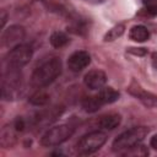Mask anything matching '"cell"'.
<instances>
[{"mask_svg": "<svg viewBox=\"0 0 157 157\" xmlns=\"http://www.w3.org/2000/svg\"><path fill=\"white\" fill-rule=\"evenodd\" d=\"M61 60L59 58H50L37 66L31 76V82L36 87H45L50 85L61 74Z\"/></svg>", "mask_w": 157, "mask_h": 157, "instance_id": "6da1fadb", "label": "cell"}, {"mask_svg": "<svg viewBox=\"0 0 157 157\" xmlns=\"http://www.w3.org/2000/svg\"><path fill=\"white\" fill-rule=\"evenodd\" d=\"M147 134H148V129L145 126L131 128V129H129V130H126V131H124L117 136V139L113 141L112 148L114 152L123 153L124 151L134 147L135 145L141 144Z\"/></svg>", "mask_w": 157, "mask_h": 157, "instance_id": "7a4b0ae2", "label": "cell"}, {"mask_svg": "<svg viewBox=\"0 0 157 157\" xmlns=\"http://www.w3.org/2000/svg\"><path fill=\"white\" fill-rule=\"evenodd\" d=\"M22 91V77L20 74V69H10L2 74L1 78V96L6 101L17 99L21 96Z\"/></svg>", "mask_w": 157, "mask_h": 157, "instance_id": "3957f363", "label": "cell"}, {"mask_svg": "<svg viewBox=\"0 0 157 157\" xmlns=\"http://www.w3.org/2000/svg\"><path fill=\"white\" fill-rule=\"evenodd\" d=\"M107 141V135L103 131H91L86 135H83L77 145H76V150L77 153L81 156H88L92 155L94 152H97Z\"/></svg>", "mask_w": 157, "mask_h": 157, "instance_id": "277c9868", "label": "cell"}, {"mask_svg": "<svg viewBox=\"0 0 157 157\" xmlns=\"http://www.w3.org/2000/svg\"><path fill=\"white\" fill-rule=\"evenodd\" d=\"M74 134V128L66 124L56 125L48 129L43 136L40 137V145L45 147H54L59 146L66 140H69Z\"/></svg>", "mask_w": 157, "mask_h": 157, "instance_id": "5b68a950", "label": "cell"}, {"mask_svg": "<svg viewBox=\"0 0 157 157\" xmlns=\"http://www.w3.org/2000/svg\"><path fill=\"white\" fill-rule=\"evenodd\" d=\"M33 55V48L31 44L20 43L16 47L11 48L6 56V67L10 69H21L29 63Z\"/></svg>", "mask_w": 157, "mask_h": 157, "instance_id": "8992f818", "label": "cell"}, {"mask_svg": "<svg viewBox=\"0 0 157 157\" xmlns=\"http://www.w3.org/2000/svg\"><path fill=\"white\" fill-rule=\"evenodd\" d=\"M25 28L20 25H12L7 27L1 34V45L4 48H13L25 38Z\"/></svg>", "mask_w": 157, "mask_h": 157, "instance_id": "52a82bcc", "label": "cell"}, {"mask_svg": "<svg viewBox=\"0 0 157 157\" xmlns=\"http://www.w3.org/2000/svg\"><path fill=\"white\" fill-rule=\"evenodd\" d=\"M90 63H91V55L85 50L74 52L67 59V66L74 72H78L83 70L90 65Z\"/></svg>", "mask_w": 157, "mask_h": 157, "instance_id": "ba28073f", "label": "cell"}, {"mask_svg": "<svg viewBox=\"0 0 157 157\" xmlns=\"http://www.w3.org/2000/svg\"><path fill=\"white\" fill-rule=\"evenodd\" d=\"M128 90H129L130 94L136 97L144 105H146V107H156L157 105V96L142 90L135 81L131 82V85L129 86Z\"/></svg>", "mask_w": 157, "mask_h": 157, "instance_id": "9c48e42d", "label": "cell"}, {"mask_svg": "<svg viewBox=\"0 0 157 157\" xmlns=\"http://www.w3.org/2000/svg\"><path fill=\"white\" fill-rule=\"evenodd\" d=\"M83 82L90 90H101L107 82V75L102 70H91L85 75Z\"/></svg>", "mask_w": 157, "mask_h": 157, "instance_id": "30bf717a", "label": "cell"}, {"mask_svg": "<svg viewBox=\"0 0 157 157\" xmlns=\"http://www.w3.org/2000/svg\"><path fill=\"white\" fill-rule=\"evenodd\" d=\"M63 107H53L48 110H44L42 113H38L33 120L34 125H38V126H44V125H48L50 124L52 121L56 120V118H59V115L63 113Z\"/></svg>", "mask_w": 157, "mask_h": 157, "instance_id": "8fae6325", "label": "cell"}, {"mask_svg": "<svg viewBox=\"0 0 157 157\" xmlns=\"http://www.w3.org/2000/svg\"><path fill=\"white\" fill-rule=\"evenodd\" d=\"M120 123H121V117L117 113H110V114L103 115L98 120L99 128H102L104 130H114L115 128H118L120 125Z\"/></svg>", "mask_w": 157, "mask_h": 157, "instance_id": "7c38bea8", "label": "cell"}, {"mask_svg": "<svg viewBox=\"0 0 157 157\" xmlns=\"http://www.w3.org/2000/svg\"><path fill=\"white\" fill-rule=\"evenodd\" d=\"M119 92L115 91L113 87H102L99 90V92L97 93V97L99 98V101L102 102V104H110V103H114L119 99Z\"/></svg>", "mask_w": 157, "mask_h": 157, "instance_id": "4fadbf2b", "label": "cell"}, {"mask_svg": "<svg viewBox=\"0 0 157 157\" xmlns=\"http://www.w3.org/2000/svg\"><path fill=\"white\" fill-rule=\"evenodd\" d=\"M129 37H130V39H132L135 42H145L150 38V32L145 26L137 25V26L131 27V29L129 32Z\"/></svg>", "mask_w": 157, "mask_h": 157, "instance_id": "5bb4252c", "label": "cell"}, {"mask_svg": "<svg viewBox=\"0 0 157 157\" xmlns=\"http://www.w3.org/2000/svg\"><path fill=\"white\" fill-rule=\"evenodd\" d=\"M50 101V96L48 92L43 91V90H38L36 91L33 94L29 96L28 98V102L32 104V105H37V107H43L45 104H48Z\"/></svg>", "mask_w": 157, "mask_h": 157, "instance_id": "9a60e30c", "label": "cell"}, {"mask_svg": "<svg viewBox=\"0 0 157 157\" xmlns=\"http://www.w3.org/2000/svg\"><path fill=\"white\" fill-rule=\"evenodd\" d=\"M102 102L99 101V98L96 96H91V97H86L83 101H82V108L85 112L87 113H94L97 112L101 107H102Z\"/></svg>", "mask_w": 157, "mask_h": 157, "instance_id": "2e32d148", "label": "cell"}, {"mask_svg": "<svg viewBox=\"0 0 157 157\" xmlns=\"http://www.w3.org/2000/svg\"><path fill=\"white\" fill-rule=\"evenodd\" d=\"M124 31H125V26L123 23H118L114 27H112L110 29H108V32L103 37V40L104 42H113V40L118 39L119 37H121Z\"/></svg>", "mask_w": 157, "mask_h": 157, "instance_id": "e0dca14e", "label": "cell"}, {"mask_svg": "<svg viewBox=\"0 0 157 157\" xmlns=\"http://www.w3.org/2000/svg\"><path fill=\"white\" fill-rule=\"evenodd\" d=\"M49 42L54 48H61L69 42V37L64 32L56 31V32L52 33V36L49 38Z\"/></svg>", "mask_w": 157, "mask_h": 157, "instance_id": "ac0fdd59", "label": "cell"}, {"mask_svg": "<svg viewBox=\"0 0 157 157\" xmlns=\"http://www.w3.org/2000/svg\"><path fill=\"white\" fill-rule=\"evenodd\" d=\"M121 155H125V156H146V155H148V151L145 148L144 145L137 144V145H135L134 147H131V148L124 151Z\"/></svg>", "mask_w": 157, "mask_h": 157, "instance_id": "d6986e66", "label": "cell"}, {"mask_svg": "<svg viewBox=\"0 0 157 157\" xmlns=\"http://www.w3.org/2000/svg\"><path fill=\"white\" fill-rule=\"evenodd\" d=\"M145 10L151 16H157V0H142Z\"/></svg>", "mask_w": 157, "mask_h": 157, "instance_id": "ffe728a7", "label": "cell"}, {"mask_svg": "<svg viewBox=\"0 0 157 157\" xmlns=\"http://www.w3.org/2000/svg\"><path fill=\"white\" fill-rule=\"evenodd\" d=\"M12 126L17 132H22L26 129V120L22 117H17L13 121H12Z\"/></svg>", "mask_w": 157, "mask_h": 157, "instance_id": "44dd1931", "label": "cell"}, {"mask_svg": "<svg viewBox=\"0 0 157 157\" xmlns=\"http://www.w3.org/2000/svg\"><path fill=\"white\" fill-rule=\"evenodd\" d=\"M128 52L134 54V55H139V56H142V55H145L147 53V50L145 48H129Z\"/></svg>", "mask_w": 157, "mask_h": 157, "instance_id": "7402d4cb", "label": "cell"}, {"mask_svg": "<svg viewBox=\"0 0 157 157\" xmlns=\"http://www.w3.org/2000/svg\"><path fill=\"white\" fill-rule=\"evenodd\" d=\"M150 146H151L153 150L157 151V134L151 137V140H150Z\"/></svg>", "mask_w": 157, "mask_h": 157, "instance_id": "603a6c76", "label": "cell"}, {"mask_svg": "<svg viewBox=\"0 0 157 157\" xmlns=\"http://www.w3.org/2000/svg\"><path fill=\"white\" fill-rule=\"evenodd\" d=\"M6 20H7V13H6L5 10H1V27H2V28L5 27Z\"/></svg>", "mask_w": 157, "mask_h": 157, "instance_id": "cb8c5ba5", "label": "cell"}, {"mask_svg": "<svg viewBox=\"0 0 157 157\" xmlns=\"http://www.w3.org/2000/svg\"><path fill=\"white\" fill-rule=\"evenodd\" d=\"M152 65H153V67L157 69V52L152 53Z\"/></svg>", "mask_w": 157, "mask_h": 157, "instance_id": "d4e9b609", "label": "cell"}]
</instances>
